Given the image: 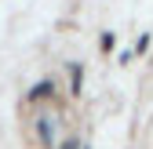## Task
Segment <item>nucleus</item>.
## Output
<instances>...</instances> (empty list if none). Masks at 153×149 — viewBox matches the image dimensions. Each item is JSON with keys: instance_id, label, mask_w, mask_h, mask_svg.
<instances>
[{"instance_id": "nucleus-2", "label": "nucleus", "mask_w": 153, "mask_h": 149, "mask_svg": "<svg viewBox=\"0 0 153 149\" xmlns=\"http://www.w3.org/2000/svg\"><path fill=\"white\" fill-rule=\"evenodd\" d=\"M113 44H117V40H113V33H106V36H102V51H113Z\"/></svg>"}, {"instance_id": "nucleus-1", "label": "nucleus", "mask_w": 153, "mask_h": 149, "mask_svg": "<svg viewBox=\"0 0 153 149\" xmlns=\"http://www.w3.org/2000/svg\"><path fill=\"white\" fill-rule=\"evenodd\" d=\"M44 95H55V84H51V80H44V84H36V87L29 91V98H44Z\"/></svg>"}, {"instance_id": "nucleus-3", "label": "nucleus", "mask_w": 153, "mask_h": 149, "mask_svg": "<svg viewBox=\"0 0 153 149\" xmlns=\"http://www.w3.org/2000/svg\"><path fill=\"white\" fill-rule=\"evenodd\" d=\"M59 149H76V142H66V145H59Z\"/></svg>"}]
</instances>
